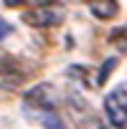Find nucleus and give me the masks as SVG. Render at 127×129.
Returning <instances> with one entry per match:
<instances>
[{
	"label": "nucleus",
	"instance_id": "6e6552de",
	"mask_svg": "<svg viewBox=\"0 0 127 129\" xmlns=\"http://www.w3.org/2000/svg\"><path fill=\"white\" fill-rule=\"evenodd\" d=\"M92 129H107V126H104V124H94Z\"/></svg>",
	"mask_w": 127,
	"mask_h": 129
},
{
	"label": "nucleus",
	"instance_id": "0eeeda50",
	"mask_svg": "<svg viewBox=\"0 0 127 129\" xmlns=\"http://www.w3.org/2000/svg\"><path fill=\"white\" fill-rule=\"evenodd\" d=\"M10 30H13V25H10L8 20H3V18H0V41H3V38H8V36H10Z\"/></svg>",
	"mask_w": 127,
	"mask_h": 129
},
{
	"label": "nucleus",
	"instance_id": "39448f33",
	"mask_svg": "<svg viewBox=\"0 0 127 129\" xmlns=\"http://www.w3.org/2000/svg\"><path fill=\"white\" fill-rule=\"evenodd\" d=\"M89 10H92V15H94V18H99V20H109V18H114V15H117L119 3H114V0H102V3H92V5H89Z\"/></svg>",
	"mask_w": 127,
	"mask_h": 129
},
{
	"label": "nucleus",
	"instance_id": "f03ea898",
	"mask_svg": "<svg viewBox=\"0 0 127 129\" xmlns=\"http://www.w3.org/2000/svg\"><path fill=\"white\" fill-rule=\"evenodd\" d=\"M64 18H66V8L56 3H41L23 13V20L33 28H51V25L64 23Z\"/></svg>",
	"mask_w": 127,
	"mask_h": 129
},
{
	"label": "nucleus",
	"instance_id": "f257e3e1",
	"mask_svg": "<svg viewBox=\"0 0 127 129\" xmlns=\"http://www.w3.org/2000/svg\"><path fill=\"white\" fill-rule=\"evenodd\" d=\"M23 111L41 129H66V124H64V119L56 109V91L51 84H38L31 91H26Z\"/></svg>",
	"mask_w": 127,
	"mask_h": 129
},
{
	"label": "nucleus",
	"instance_id": "423d86ee",
	"mask_svg": "<svg viewBox=\"0 0 127 129\" xmlns=\"http://www.w3.org/2000/svg\"><path fill=\"white\" fill-rule=\"evenodd\" d=\"M114 63H117L114 58H107V61H104V66H102V74H97V84H99V86L107 81V76H109V69L114 66Z\"/></svg>",
	"mask_w": 127,
	"mask_h": 129
},
{
	"label": "nucleus",
	"instance_id": "20e7f679",
	"mask_svg": "<svg viewBox=\"0 0 127 129\" xmlns=\"http://www.w3.org/2000/svg\"><path fill=\"white\" fill-rule=\"evenodd\" d=\"M5 76H10V79L18 81V84H20V79H23V76L18 74V61H15L10 53L0 51V86H10Z\"/></svg>",
	"mask_w": 127,
	"mask_h": 129
},
{
	"label": "nucleus",
	"instance_id": "7ed1b4c3",
	"mask_svg": "<svg viewBox=\"0 0 127 129\" xmlns=\"http://www.w3.org/2000/svg\"><path fill=\"white\" fill-rule=\"evenodd\" d=\"M104 116L114 129H127V84L104 96Z\"/></svg>",
	"mask_w": 127,
	"mask_h": 129
}]
</instances>
